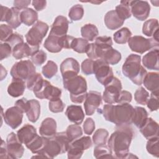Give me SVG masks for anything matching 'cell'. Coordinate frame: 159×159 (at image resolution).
I'll use <instances>...</instances> for the list:
<instances>
[{
	"label": "cell",
	"mask_w": 159,
	"mask_h": 159,
	"mask_svg": "<svg viewBox=\"0 0 159 159\" xmlns=\"http://www.w3.org/2000/svg\"><path fill=\"white\" fill-rule=\"evenodd\" d=\"M42 75L40 73H36L33 76H32L28 80H27V88L28 89L32 91L33 88L34 87L35 84L37 83V82L42 78Z\"/></svg>",
	"instance_id": "obj_58"
},
{
	"label": "cell",
	"mask_w": 159,
	"mask_h": 159,
	"mask_svg": "<svg viewBox=\"0 0 159 159\" xmlns=\"http://www.w3.org/2000/svg\"><path fill=\"white\" fill-rule=\"evenodd\" d=\"M36 129L32 125L26 124L17 132L19 141L25 145L29 143L37 135Z\"/></svg>",
	"instance_id": "obj_25"
},
{
	"label": "cell",
	"mask_w": 159,
	"mask_h": 159,
	"mask_svg": "<svg viewBox=\"0 0 159 159\" xmlns=\"http://www.w3.org/2000/svg\"><path fill=\"white\" fill-rule=\"evenodd\" d=\"M144 86L151 93L158 96L159 94V78L158 73L149 72L145 76L143 82Z\"/></svg>",
	"instance_id": "obj_23"
},
{
	"label": "cell",
	"mask_w": 159,
	"mask_h": 159,
	"mask_svg": "<svg viewBox=\"0 0 159 159\" xmlns=\"http://www.w3.org/2000/svg\"><path fill=\"white\" fill-rule=\"evenodd\" d=\"M129 47L132 51L140 54L158 48V42L152 39H146L141 35H135L131 37L128 40Z\"/></svg>",
	"instance_id": "obj_9"
},
{
	"label": "cell",
	"mask_w": 159,
	"mask_h": 159,
	"mask_svg": "<svg viewBox=\"0 0 159 159\" xmlns=\"http://www.w3.org/2000/svg\"><path fill=\"white\" fill-rule=\"evenodd\" d=\"M147 118L148 113L145 108L139 106H136L134 108L132 123L137 127L140 129L145 124Z\"/></svg>",
	"instance_id": "obj_31"
},
{
	"label": "cell",
	"mask_w": 159,
	"mask_h": 159,
	"mask_svg": "<svg viewBox=\"0 0 159 159\" xmlns=\"http://www.w3.org/2000/svg\"><path fill=\"white\" fill-rule=\"evenodd\" d=\"M58 71L57 65L52 60H48L42 69V72L43 76L47 78H52Z\"/></svg>",
	"instance_id": "obj_41"
},
{
	"label": "cell",
	"mask_w": 159,
	"mask_h": 159,
	"mask_svg": "<svg viewBox=\"0 0 159 159\" xmlns=\"http://www.w3.org/2000/svg\"><path fill=\"white\" fill-rule=\"evenodd\" d=\"M140 131L148 140L158 137V124L152 117H148L145 124L140 128Z\"/></svg>",
	"instance_id": "obj_22"
},
{
	"label": "cell",
	"mask_w": 159,
	"mask_h": 159,
	"mask_svg": "<svg viewBox=\"0 0 159 159\" xmlns=\"http://www.w3.org/2000/svg\"><path fill=\"white\" fill-rule=\"evenodd\" d=\"M28 104V100L25 98H22L19 100H17L15 102V106L18 107L24 113H25L26 109Z\"/></svg>",
	"instance_id": "obj_61"
},
{
	"label": "cell",
	"mask_w": 159,
	"mask_h": 159,
	"mask_svg": "<svg viewBox=\"0 0 159 159\" xmlns=\"http://www.w3.org/2000/svg\"><path fill=\"white\" fill-rule=\"evenodd\" d=\"M47 140V138L42 136L40 137L39 135H37L32 140H31L29 143L26 144L25 145L27 148L32 152V153L37 154L42 151L46 145Z\"/></svg>",
	"instance_id": "obj_32"
},
{
	"label": "cell",
	"mask_w": 159,
	"mask_h": 159,
	"mask_svg": "<svg viewBox=\"0 0 159 159\" xmlns=\"http://www.w3.org/2000/svg\"><path fill=\"white\" fill-rule=\"evenodd\" d=\"M11 9L12 12V16L10 20L7 22V24L12 29H16L20 26L22 23L20 20V11L22 10L15 7H12Z\"/></svg>",
	"instance_id": "obj_45"
},
{
	"label": "cell",
	"mask_w": 159,
	"mask_h": 159,
	"mask_svg": "<svg viewBox=\"0 0 159 159\" xmlns=\"http://www.w3.org/2000/svg\"><path fill=\"white\" fill-rule=\"evenodd\" d=\"M102 97L100 93L91 91L87 93L84 103L85 113L87 116L93 115L101 105Z\"/></svg>",
	"instance_id": "obj_18"
},
{
	"label": "cell",
	"mask_w": 159,
	"mask_h": 159,
	"mask_svg": "<svg viewBox=\"0 0 159 159\" xmlns=\"http://www.w3.org/2000/svg\"><path fill=\"white\" fill-rule=\"evenodd\" d=\"M134 134L132 129L126 125L119 127V129L111 134L107 142V146L114 158H127Z\"/></svg>",
	"instance_id": "obj_1"
},
{
	"label": "cell",
	"mask_w": 159,
	"mask_h": 159,
	"mask_svg": "<svg viewBox=\"0 0 159 159\" xmlns=\"http://www.w3.org/2000/svg\"><path fill=\"white\" fill-rule=\"evenodd\" d=\"M84 15V9L82 5L76 4L72 6L68 12V16L71 20L77 21L81 20Z\"/></svg>",
	"instance_id": "obj_43"
},
{
	"label": "cell",
	"mask_w": 159,
	"mask_h": 159,
	"mask_svg": "<svg viewBox=\"0 0 159 159\" xmlns=\"http://www.w3.org/2000/svg\"><path fill=\"white\" fill-rule=\"evenodd\" d=\"M39 49L32 47L27 42L20 43L12 48V56L17 60H20L25 57L33 55Z\"/></svg>",
	"instance_id": "obj_20"
},
{
	"label": "cell",
	"mask_w": 159,
	"mask_h": 159,
	"mask_svg": "<svg viewBox=\"0 0 159 159\" xmlns=\"http://www.w3.org/2000/svg\"><path fill=\"white\" fill-rule=\"evenodd\" d=\"M131 14L139 20H146L150 14V6L147 1H130Z\"/></svg>",
	"instance_id": "obj_14"
},
{
	"label": "cell",
	"mask_w": 159,
	"mask_h": 159,
	"mask_svg": "<svg viewBox=\"0 0 159 159\" xmlns=\"http://www.w3.org/2000/svg\"><path fill=\"white\" fill-rule=\"evenodd\" d=\"M94 156L96 158H114L109 148L106 145H97L94 149Z\"/></svg>",
	"instance_id": "obj_44"
},
{
	"label": "cell",
	"mask_w": 159,
	"mask_h": 159,
	"mask_svg": "<svg viewBox=\"0 0 159 159\" xmlns=\"http://www.w3.org/2000/svg\"><path fill=\"white\" fill-rule=\"evenodd\" d=\"M60 38L61 37L49 34L45 40L43 47L51 53L60 52L63 48Z\"/></svg>",
	"instance_id": "obj_30"
},
{
	"label": "cell",
	"mask_w": 159,
	"mask_h": 159,
	"mask_svg": "<svg viewBox=\"0 0 159 159\" xmlns=\"http://www.w3.org/2000/svg\"><path fill=\"white\" fill-rule=\"evenodd\" d=\"M94 43L99 49L102 50L112 47L113 42L111 37L101 36L96 39Z\"/></svg>",
	"instance_id": "obj_47"
},
{
	"label": "cell",
	"mask_w": 159,
	"mask_h": 159,
	"mask_svg": "<svg viewBox=\"0 0 159 159\" xmlns=\"http://www.w3.org/2000/svg\"><path fill=\"white\" fill-rule=\"evenodd\" d=\"M48 25L42 21H37L25 35L27 43L32 47L39 49L43 39L45 37Z\"/></svg>",
	"instance_id": "obj_7"
},
{
	"label": "cell",
	"mask_w": 159,
	"mask_h": 159,
	"mask_svg": "<svg viewBox=\"0 0 159 159\" xmlns=\"http://www.w3.org/2000/svg\"><path fill=\"white\" fill-rule=\"evenodd\" d=\"M89 45L88 41L83 38H75L72 42L71 48L79 53H86Z\"/></svg>",
	"instance_id": "obj_40"
},
{
	"label": "cell",
	"mask_w": 159,
	"mask_h": 159,
	"mask_svg": "<svg viewBox=\"0 0 159 159\" xmlns=\"http://www.w3.org/2000/svg\"><path fill=\"white\" fill-rule=\"evenodd\" d=\"M131 36L132 32L127 27H123L114 34L113 38L117 43L124 44L128 42Z\"/></svg>",
	"instance_id": "obj_36"
},
{
	"label": "cell",
	"mask_w": 159,
	"mask_h": 159,
	"mask_svg": "<svg viewBox=\"0 0 159 159\" xmlns=\"http://www.w3.org/2000/svg\"><path fill=\"white\" fill-rule=\"evenodd\" d=\"M65 132L70 143L80 138L83 135L81 127L78 124L70 125L67 127Z\"/></svg>",
	"instance_id": "obj_39"
},
{
	"label": "cell",
	"mask_w": 159,
	"mask_h": 159,
	"mask_svg": "<svg viewBox=\"0 0 159 159\" xmlns=\"http://www.w3.org/2000/svg\"><path fill=\"white\" fill-rule=\"evenodd\" d=\"M23 112L17 106L8 108L4 114V120L6 124L13 129L17 128L22 122Z\"/></svg>",
	"instance_id": "obj_15"
},
{
	"label": "cell",
	"mask_w": 159,
	"mask_h": 159,
	"mask_svg": "<svg viewBox=\"0 0 159 159\" xmlns=\"http://www.w3.org/2000/svg\"><path fill=\"white\" fill-rule=\"evenodd\" d=\"M10 73L13 78L27 81L36 73L35 67L34 63L29 60H20L13 65Z\"/></svg>",
	"instance_id": "obj_8"
},
{
	"label": "cell",
	"mask_w": 159,
	"mask_h": 159,
	"mask_svg": "<svg viewBox=\"0 0 159 159\" xmlns=\"http://www.w3.org/2000/svg\"><path fill=\"white\" fill-rule=\"evenodd\" d=\"M32 6L37 11H42L45 8L47 1L45 0H34L32 2Z\"/></svg>",
	"instance_id": "obj_62"
},
{
	"label": "cell",
	"mask_w": 159,
	"mask_h": 159,
	"mask_svg": "<svg viewBox=\"0 0 159 159\" xmlns=\"http://www.w3.org/2000/svg\"><path fill=\"white\" fill-rule=\"evenodd\" d=\"M146 104L148 108L150 110V111H157L159 107L158 96H157L151 93L150 98L149 99H148Z\"/></svg>",
	"instance_id": "obj_53"
},
{
	"label": "cell",
	"mask_w": 159,
	"mask_h": 159,
	"mask_svg": "<svg viewBox=\"0 0 159 159\" xmlns=\"http://www.w3.org/2000/svg\"><path fill=\"white\" fill-rule=\"evenodd\" d=\"M1 31V41L6 42V40L12 35L13 34L12 28L9 25L1 24L0 26Z\"/></svg>",
	"instance_id": "obj_51"
},
{
	"label": "cell",
	"mask_w": 159,
	"mask_h": 159,
	"mask_svg": "<svg viewBox=\"0 0 159 159\" xmlns=\"http://www.w3.org/2000/svg\"><path fill=\"white\" fill-rule=\"evenodd\" d=\"M158 29V22L156 19H150L143 24L142 33L147 37H151Z\"/></svg>",
	"instance_id": "obj_37"
},
{
	"label": "cell",
	"mask_w": 159,
	"mask_h": 159,
	"mask_svg": "<svg viewBox=\"0 0 159 159\" xmlns=\"http://www.w3.org/2000/svg\"><path fill=\"white\" fill-rule=\"evenodd\" d=\"M92 146V140L90 137L84 136L79 139H76L69 145L68 148V158L69 159L80 158L86 150Z\"/></svg>",
	"instance_id": "obj_11"
},
{
	"label": "cell",
	"mask_w": 159,
	"mask_h": 159,
	"mask_svg": "<svg viewBox=\"0 0 159 159\" xmlns=\"http://www.w3.org/2000/svg\"><path fill=\"white\" fill-rule=\"evenodd\" d=\"M94 60L90 58L84 60L81 63V70L82 72L86 75H90L94 73L93 71Z\"/></svg>",
	"instance_id": "obj_50"
},
{
	"label": "cell",
	"mask_w": 159,
	"mask_h": 159,
	"mask_svg": "<svg viewBox=\"0 0 159 159\" xmlns=\"http://www.w3.org/2000/svg\"><path fill=\"white\" fill-rule=\"evenodd\" d=\"M25 114L29 121L33 123L35 122L40 115V105L39 102L36 99L28 101Z\"/></svg>",
	"instance_id": "obj_28"
},
{
	"label": "cell",
	"mask_w": 159,
	"mask_h": 159,
	"mask_svg": "<svg viewBox=\"0 0 159 159\" xmlns=\"http://www.w3.org/2000/svg\"><path fill=\"white\" fill-rule=\"evenodd\" d=\"M12 9L7 7L1 5V22H8L12 16Z\"/></svg>",
	"instance_id": "obj_57"
},
{
	"label": "cell",
	"mask_w": 159,
	"mask_h": 159,
	"mask_svg": "<svg viewBox=\"0 0 159 159\" xmlns=\"http://www.w3.org/2000/svg\"><path fill=\"white\" fill-rule=\"evenodd\" d=\"M65 114L68 120L75 124H81L84 118V114L80 106L70 105L68 106Z\"/></svg>",
	"instance_id": "obj_24"
},
{
	"label": "cell",
	"mask_w": 159,
	"mask_h": 159,
	"mask_svg": "<svg viewBox=\"0 0 159 159\" xmlns=\"http://www.w3.org/2000/svg\"><path fill=\"white\" fill-rule=\"evenodd\" d=\"M132 99V94L125 90L121 91L117 101V104H124V103H130Z\"/></svg>",
	"instance_id": "obj_56"
},
{
	"label": "cell",
	"mask_w": 159,
	"mask_h": 159,
	"mask_svg": "<svg viewBox=\"0 0 159 159\" xmlns=\"http://www.w3.org/2000/svg\"><path fill=\"white\" fill-rule=\"evenodd\" d=\"M0 158H9L7 153L6 143L3 140H1V145L0 148Z\"/></svg>",
	"instance_id": "obj_63"
},
{
	"label": "cell",
	"mask_w": 159,
	"mask_h": 159,
	"mask_svg": "<svg viewBox=\"0 0 159 159\" xmlns=\"http://www.w3.org/2000/svg\"><path fill=\"white\" fill-rule=\"evenodd\" d=\"M148 92L143 87L138 88L134 94V99L135 101L138 104L142 105H146L148 99Z\"/></svg>",
	"instance_id": "obj_46"
},
{
	"label": "cell",
	"mask_w": 159,
	"mask_h": 159,
	"mask_svg": "<svg viewBox=\"0 0 159 159\" xmlns=\"http://www.w3.org/2000/svg\"><path fill=\"white\" fill-rule=\"evenodd\" d=\"M95 129V123L94 121L92 118L88 117L87 118L83 124V130L84 132L87 134L90 135L91 134H93Z\"/></svg>",
	"instance_id": "obj_55"
},
{
	"label": "cell",
	"mask_w": 159,
	"mask_h": 159,
	"mask_svg": "<svg viewBox=\"0 0 159 159\" xmlns=\"http://www.w3.org/2000/svg\"><path fill=\"white\" fill-rule=\"evenodd\" d=\"M70 143L66 132H58L54 137L48 139L42 151L32 158H53L59 154L66 152Z\"/></svg>",
	"instance_id": "obj_3"
},
{
	"label": "cell",
	"mask_w": 159,
	"mask_h": 159,
	"mask_svg": "<svg viewBox=\"0 0 159 159\" xmlns=\"http://www.w3.org/2000/svg\"><path fill=\"white\" fill-rule=\"evenodd\" d=\"M57 122L52 117L45 119L39 128V133L41 136L47 139L52 138L57 134Z\"/></svg>",
	"instance_id": "obj_21"
},
{
	"label": "cell",
	"mask_w": 159,
	"mask_h": 159,
	"mask_svg": "<svg viewBox=\"0 0 159 159\" xmlns=\"http://www.w3.org/2000/svg\"><path fill=\"white\" fill-rule=\"evenodd\" d=\"M60 39H61V43L63 48H66V49L71 48L72 42L75 39L74 37L68 35H65L61 37Z\"/></svg>",
	"instance_id": "obj_59"
},
{
	"label": "cell",
	"mask_w": 159,
	"mask_h": 159,
	"mask_svg": "<svg viewBox=\"0 0 159 159\" xmlns=\"http://www.w3.org/2000/svg\"><path fill=\"white\" fill-rule=\"evenodd\" d=\"M158 48L152 49L142 58L143 66L148 70L158 71Z\"/></svg>",
	"instance_id": "obj_26"
},
{
	"label": "cell",
	"mask_w": 159,
	"mask_h": 159,
	"mask_svg": "<svg viewBox=\"0 0 159 159\" xmlns=\"http://www.w3.org/2000/svg\"><path fill=\"white\" fill-rule=\"evenodd\" d=\"M60 71L63 79L73 77L80 72V64L75 58H67L61 62Z\"/></svg>",
	"instance_id": "obj_17"
},
{
	"label": "cell",
	"mask_w": 159,
	"mask_h": 159,
	"mask_svg": "<svg viewBox=\"0 0 159 159\" xmlns=\"http://www.w3.org/2000/svg\"><path fill=\"white\" fill-rule=\"evenodd\" d=\"M5 42L9 43L12 48L14 46H16L18 43L24 42V37L22 35L17 32H15V33H13L12 35Z\"/></svg>",
	"instance_id": "obj_54"
},
{
	"label": "cell",
	"mask_w": 159,
	"mask_h": 159,
	"mask_svg": "<svg viewBox=\"0 0 159 159\" xmlns=\"http://www.w3.org/2000/svg\"><path fill=\"white\" fill-rule=\"evenodd\" d=\"M93 71L98 81L103 86L107 84L114 77L112 68L100 58L94 61Z\"/></svg>",
	"instance_id": "obj_10"
},
{
	"label": "cell",
	"mask_w": 159,
	"mask_h": 159,
	"mask_svg": "<svg viewBox=\"0 0 159 159\" xmlns=\"http://www.w3.org/2000/svg\"><path fill=\"white\" fill-rule=\"evenodd\" d=\"M63 87L70 93L71 101L74 103H82L87 95V83L85 78L80 75L63 79Z\"/></svg>",
	"instance_id": "obj_5"
},
{
	"label": "cell",
	"mask_w": 159,
	"mask_h": 159,
	"mask_svg": "<svg viewBox=\"0 0 159 159\" xmlns=\"http://www.w3.org/2000/svg\"><path fill=\"white\" fill-rule=\"evenodd\" d=\"M146 148L150 154L158 158L159 157L158 137H155L148 139L147 142Z\"/></svg>",
	"instance_id": "obj_42"
},
{
	"label": "cell",
	"mask_w": 159,
	"mask_h": 159,
	"mask_svg": "<svg viewBox=\"0 0 159 159\" xmlns=\"http://www.w3.org/2000/svg\"><path fill=\"white\" fill-rule=\"evenodd\" d=\"M35 96L39 99H47L49 101L60 98L61 91L57 87L41 78L35 84L32 89Z\"/></svg>",
	"instance_id": "obj_6"
},
{
	"label": "cell",
	"mask_w": 159,
	"mask_h": 159,
	"mask_svg": "<svg viewBox=\"0 0 159 159\" xmlns=\"http://www.w3.org/2000/svg\"><path fill=\"white\" fill-rule=\"evenodd\" d=\"M65 104L60 98L50 100L48 102V107L51 112L54 113L61 112L63 111Z\"/></svg>",
	"instance_id": "obj_48"
},
{
	"label": "cell",
	"mask_w": 159,
	"mask_h": 159,
	"mask_svg": "<svg viewBox=\"0 0 159 159\" xmlns=\"http://www.w3.org/2000/svg\"><path fill=\"white\" fill-rule=\"evenodd\" d=\"M81 34L83 39L88 41H93L98 35L99 32L96 25L92 24H87L81 27Z\"/></svg>",
	"instance_id": "obj_34"
},
{
	"label": "cell",
	"mask_w": 159,
	"mask_h": 159,
	"mask_svg": "<svg viewBox=\"0 0 159 159\" xmlns=\"http://www.w3.org/2000/svg\"><path fill=\"white\" fill-rule=\"evenodd\" d=\"M108 136L109 133L106 129H98L93 135V142L96 145H106Z\"/></svg>",
	"instance_id": "obj_38"
},
{
	"label": "cell",
	"mask_w": 159,
	"mask_h": 159,
	"mask_svg": "<svg viewBox=\"0 0 159 159\" xmlns=\"http://www.w3.org/2000/svg\"><path fill=\"white\" fill-rule=\"evenodd\" d=\"M12 53V48L11 46L6 43L4 42V43H1L0 45V59L1 60H4L9 57L11 53Z\"/></svg>",
	"instance_id": "obj_52"
},
{
	"label": "cell",
	"mask_w": 159,
	"mask_h": 159,
	"mask_svg": "<svg viewBox=\"0 0 159 159\" xmlns=\"http://www.w3.org/2000/svg\"><path fill=\"white\" fill-rule=\"evenodd\" d=\"M38 20L37 12L32 8H26L20 11V20L27 26L34 25Z\"/></svg>",
	"instance_id": "obj_33"
},
{
	"label": "cell",
	"mask_w": 159,
	"mask_h": 159,
	"mask_svg": "<svg viewBox=\"0 0 159 159\" xmlns=\"http://www.w3.org/2000/svg\"><path fill=\"white\" fill-rule=\"evenodd\" d=\"M141 57L136 54H130L122 65L124 75L129 78L135 84L140 86L147 73V70L140 64Z\"/></svg>",
	"instance_id": "obj_4"
},
{
	"label": "cell",
	"mask_w": 159,
	"mask_h": 159,
	"mask_svg": "<svg viewBox=\"0 0 159 159\" xmlns=\"http://www.w3.org/2000/svg\"><path fill=\"white\" fill-rule=\"evenodd\" d=\"M119 17L125 20L131 16L130 1H121L120 4L116 7L115 9Z\"/></svg>",
	"instance_id": "obj_35"
},
{
	"label": "cell",
	"mask_w": 159,
	"mask_h": 159,
	"mask_svg": "<svg viewBox=\"0 0 159 159\" xmlns=\"http://www.w3.org/2000/svg\"><path fill=\"white\" fill-rule=\"evenodd\" d=\"M30 1L27 0H18L14 1V7L18 8L20 10H23L27 8L29 5L30 4Z\"/></svg>",
	"instance_id": "obj_60"
},
{
	"label": "cell",
	"mask_w": 159,
	"mask_h": 159,
	"mask_svg": "<svg viewBox=\"0 0 159 159\" xmlns=\"http://www.w3.org/2000/svg\"><path fill=\"white\" fill-rule=\"evenodd\" d=\"M15 133L11 132L6 139V147L9 158L17 159L22 157L24 148Z\"/></svg>",
	"instance_id": "obj_13"
},
{
	"label": "cell",
	"mask_w": 159,
	"mask_h": 159,
	"mask_svg": "<svg viewBox=\"0 0 159 159\" xmlns=\"http://www.w3.org/2000/svg\"><path fill=\"white\" fill-rule=\"evenodd\" d=\"M104 20L106 26L110 30H116L119 29L124 22V20L119 17L115 10H111L107 12L104 16Z\"/></svg>",
	"instance_id": "obj_27"
},
{
	"label": "cell",
	"mask_w": 159,
	"mask_h": 159,
	"mask_svg": "<svg viewBox=\"0 0 159 159\" xmlns=\"http://www.w3.org/2000/svg\"><path fill=\"white\" fill-rule=\"evenodd\" d=\"M47 60V54L46 53L42 50H39L36 53H35L33 55L31 56V60L34 65L36 66H40Z\"/></svg>",
	"instance_id": "obj_49"
},
{
	"label": "cell",
	"mask_w": 159,
	"mask_h": 159,
	"mask_svg": "<svg viewBox=\"0 0 159 159\" xmlns=\"http://www.w3.org/2000/svg\"><path fill=\"white\" fill-rule=\"evenodd\" d=\"M103 93L102 99L107 104H112L117 102L120 91H122V84L120 81L116 77L113 78L105 86Z\"/></svg>",
	"instance_id": "obj_12"
},
{
	"label": "cell",
	"mask_w": 159,
	"mask_h": 159,
	"mask_svg": "<svg viewBox=\"0 0 159 159\" xmlns=\"http://www.w3.org/2000/svg\"><path fill=\"white\" fill-rule=\"evenodd\" d=\"M96 50L98 59L103 60L108 65H116L120 61L122 58L120 53L112 47L101 50L96 45Z\"/></svg>",
	"instance_id": "obj_16"
},
{
	"label": "cell",
	"mask_w": 159,
	"mask_h": 159,
	"mask_svg": "<svg viewBox=\"0 0 159 159\" xmlns=\"http://www.w3.org/2000/svg\"><path fill=\"white\" fill-rule=\"evenodd\" d=\"M1 80H3L4 78H6L7 75V71L3 67L2 65H1Z\"/></svg>",
	"instance_id": "obj_64"
},
{
	"label": "cell",
	"mask_w": 159,
	"mask_h": 159,
	"mask_svg": "<svg viewBox=\"0 0 159 159\" xmlns=\"http://www.w3.org/2000/svg\"><path fill=\"white\" fill-rule=\"evenodd\" d=\"M25 89V81L20 79L12 78L11 83L7 88V93L12 97L17 98L24 94Z\"/></svg>",
	"instance_id": "obj_29"
},
{
	"label": "cell",
	"mask_w": 159,
	"mask_h": 159,
	"mask_svg": "<svg viewBox=\"0 0 159 159\" xmlns=\"http://www.w3.org/2000/svg\"><path fill=\"white\" fill-rule=\"evenodd\" d=\"M68 25L69 21L65 17L58 16L55 19L49 34L58 37L65 35L68 30Z\"/></svg>",
	"instance_id": "obj_19"
},
{
	"label": "cell",
	"mask_w": 159,
	"mask_h": 159,
	"mask_svg": "<svg viewBox=\"0 0 159 159\" xmlns=\"http://www.w3.org/2000/svg\"><path fill=\"white\" fill-rule=\"evenodd\" d=\"M102 112L107 121L114 123L117 127L126 126L132 124L134 107L129 103L108 104L103 106Z\"/></svg>",
	"instance_id": "obj_2"
}]
</instances>
